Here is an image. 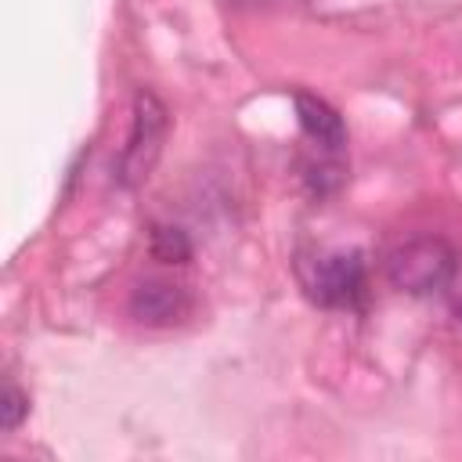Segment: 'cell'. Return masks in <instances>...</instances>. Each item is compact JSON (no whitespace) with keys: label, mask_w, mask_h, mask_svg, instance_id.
<instances>
[{"label":"cell","mask_w":462,"mask_h":462,"mask_svg":"<svg viewBox=\"0 0 462 462\" xmlns=\"http://www.w3.org/2000/svg\"><path fill=\"white\" fill-rule=\"evenodd\" d=\"M458 271V256L444 238H408L386 256V274L401 292L426 296L437 289H448Z\"/></svg>","instance_id":"cell-1"},{"label":"cell","mask_w":462,"mask_h":462,"mask_svg":"<svg viewBox=\"0 0 462 462\" xmlns=\"http://www.w3.org/2000/svg\"><path fill=\"white\" fill-rule=\"evenodd\" d=\"M300 282L321 307H357L365 296V256L357 249L318 253L300 263Z\"/></svg>","instance_id":"cell-2"},{"label":"cell","mask_w":462,"mask_h":462,"mask_svg":"<svg viewBox=\"0 0 462 462\" xmlns=\"http://www.w3.org/2000/svg\"><path fill=\"white\" fill-rule=\"evenodd\" d=\"M162 137H166V108L152 90H141L134 97V126H130L126 148L119 155V184L134 188L148 177V170L159 159Z\"/></svg>","instance_id":"cell-3"},{"label":"cell","mask_w":462,"mask_h":462,"mask_svg":"<svg viewBox=\"0 0 462 462\" xmlns=\"http://www.w3.org/2000/svg\"><path fill=\"white\" fill-rule=\"evenodd\" d=\"M188 307H191V300H188L184 285H173V282H162V278L141 282L130 296V314L141 325H173L188 314Z\"/></svg>","instance_id":"cell-4"},{"label":"cell","mask_w":462,"mask_h":462,"mask_svg":"<svg viewBox=\"0 0 462 462\" xmlns=\"http://www.w3.org/2000/svg\"><path fill=\"white\" fill-rule=\"evenodd\" d=\"M296 116H300V126H303L307 141H310L321 155H336V159L343 155V148H346V126H343L339 112H336L328 101H321V97L300 90V94H296Z\"/></svg>","instance_id":"cell-5"},{"label":"cell","mask_w":462,"mask_h":462,"mask_svg":"<svg viewBox=\"0 0 462 462\" xmlns=\"http://www.w3.org/2000/svg\"><path fill=\"white\" fill-rule=\"evenodd\" d=\"M152 256L162 260V263H184L191 256V242L180 227H152Z\"/></svg>","instance_id":"cell-6"},{"label":"cell","mask_w":462,"mask_h":462,"mask_svg":"<svg viewBox=\"0 0 462 462\" xmlns=\"http://www.w3.org/2000/svg\"><path fill=\"white\" fill-rule=\"evenodd\" d=\"M25 415H29V397H25L14 383H7V386H4V397H0V426L11 433Z\"/></svg>","instance_id":"cell-7"}]
</instances>
